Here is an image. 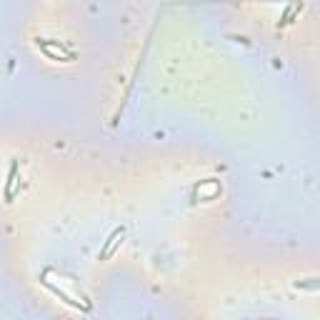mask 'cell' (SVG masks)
Masks as SVG:
<instances>
[{"label":"cell","instance_id":"obj_2","mask_svg":"<svg viewBox=\"0 0 320 320\" xmlns=\"http://www.w3.org/2000/svg\"><path fill=\"white\" fill-rule=\"evenodd\" d=\"M15 173H18V165L13 163V165H10V175H8V180H5V200H8V203L13 200V180H15Z\"/></svg>","mask_w":320,"mask_h":320},{"label":"cell","instance_id":"obj_1","mask_svg":"<svg viewBox=\"0 0 320 320\" xmlns=\"http://www.w3.org/2000/svg\"><path fill=\"white\" fill-rule=\"evenodd\" d=\"M123 233H125L123 228H115L113 233H110V238L105 240V245H103V250H100V260H105V258L110 255V250L115 248V243H118V238H123Z\"/></svg>","mask_w":320,"mask_h":320}]
</instances>
